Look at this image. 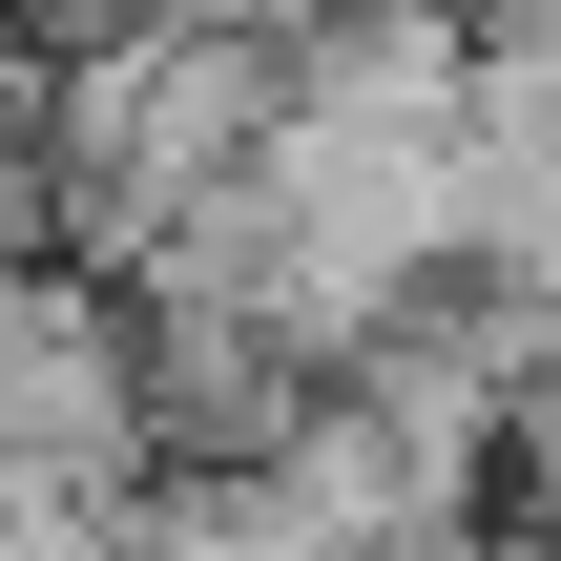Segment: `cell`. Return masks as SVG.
<instances>
[{
    "label": "cell",
    "mask_w": 561,
    "mask_h": 561,
    "mask_svg": "<svg viewBox=\"0 0 561 561\" xmlns=\"http://www.w3.org/2000/svg\"><path fill=\"white\" fill-rule=\"evenodd\" d=\"M333 21H520V0H333Z\"/></svg>",
    "instance_id": "1"
}]
</instances>
